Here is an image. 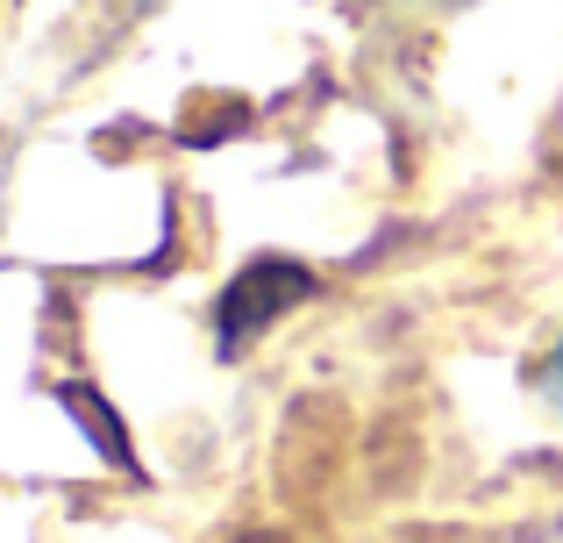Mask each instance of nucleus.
I'll return each mask as SVG.
<instances>
[{
  "mask_svg": "<svg viewBox=\"0 0 563 543\" xmlns=\"http://www.w3.org/2000/svg\"><path fill=\"white\" fill-rule=\"evenodd\" d=\"M307 293H314V272H307V265H286V258H257V265H243L229 279V293H221V307H214L221 350L257 344V336L272 329L292 301H307Z\"/></svg>",
  "mask_w": 563,
  "mask_h": 543,
  "instance_id": "f257e3e1",
  "label": "nucleus"
},
{
  "mask_svg": "<svg viewBox=\"0 0 563 543\" xmlns=\"http://www.w3.org/2000/svg\"><path fill=\"white\" fill-rule=\"evenodd\" d=\"M65 408H71V415H86L93 444L108 450L114 465H129V473H136V458H129V436H122V422H108V415H100V408H93V393H86V387H65Z\"/></svg>",
  "mask_w": 563,
  "mask_h": 543,
  "instance_id": "f03ea898",
  "label": "nucleus"
},
{
  "mask_svg": "<svg viewBox=\"0 0 563 543\" xmlns=\"http://www.w3.org/2000/svg\"><path fill=\"white\" fill-rule=\"evenodd\" d=\"M235 543H286V536H272V530H257V536H235Z\"/></svg>",
  "mask_w": 563,
  "mask_h": 543,
  "instance_id": "7ed1b4c3",
  "label": "nucleus"
},
{
  "mask_svg": "<svg viewBox=\"0 0 563 543\" xmlns=\"http://www.w3.org/2000/svg\"><path fill=\"white\" fill-rule=\"evenodd\" d=\"M550 387H556V393H563V350H556V379H550Z\"/></svg>",
  "mask_w": 563,
  "mask_h": 543,
  "instance_id": "20e7f679",
  "label": "nucleus"
}]
</instances>
